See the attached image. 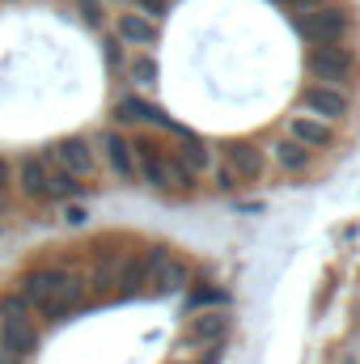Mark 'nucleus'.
<instances>
[{
	"label": "nucleus",
	"instance_id": "f257e3e1",
	"mask_svg": "<svg viewBox=\"0 0 360 364\" xmlns=\"http://www.w3.org/2000/svg\"><path fill=\"white\" fill-rule=\"evenodd\" d=\"M0 348L21 356V360L38 348V331L30 322V301L21 292H4L0 296Z\"/></svg>",
	"mask_w": 360,
	"mask_h": 364
},
{
	"label": "nucleus",
	"instance_id": "f03ea898",
	"mask_svg": "<svg viewBox=\"0 0 360 364\" xmlns=\"http://www.w3.org/2000/svg\"><path fill=\"white\" fill-rule=\"evenodd\" d=\"M305 68L322 85H348L356 77V55H352V47H344V38L339 43H314Z\"/></svg>",
	"mask_w": 360,
	"mask_h": 364
},
{
	"label": "nucleus",
	"instance_id": "7ed1b4c3",
	"mask_svg": "<svg viewBox=\"0 0 360 364\" xmlns=\"http://www.w3.org/2000/svg\"><path fill=\"white\" fill-rule=\"evenodd\" d=\"M348 9L344 4H314L297 17V30L305 43H339L348 34Z\"/></svg>",
	"mask_w": 360,
	"mask_h": 364
},
{
	"label": "nucleus",
	"instance_id": "20e7f679",
	"mask_svg": "<svg viewBox=\"0 0 360 364\" xmlns=\"http://www.w3.org/2000/svg\"><path fill=\"white\" fill-rule=\"evenodd\" d=\"M301 110H309V114L335 123V119L348 114V93L339 90V85H322V81H318V85H305V90H301Z\"/></svg>",
	"mask_w": 360,
	"mask_h": 364
},
{
	"label": "nucleus",
	"instance_id": "39448f33",
	"mask_svg": "<svg viewBox=\"0 0 360 364\" xmlns=\"http://www.w3.org/2000/svg\"><path fill=\"white\" fill-rule=\"evenodd\" d=\"M47 161H55V166H64L73 178H93V170H97V161H93V149L85 140H60L55 144V153H47Z\"/></svg>",
	"mask_w": 360,
	"mask_h": 364
},
{
	"label": "nucleus",
	"instance_id": "423d86ee",
	"mask_svg": "<svg viewBox=\"0 0 360 364\" xmlns=\"http://www.w3.org/2000/svg\"><path fill=\"white\" fill-rule=\"evenodd\" d=\"M115 119H119V123H153V127L174 132V136L186 132V127H179L166 110H157V106H149V102H140V97H123V102L115 106Z\"/></svg>",
	"mask_w": 360,
	"mask_h": 364
},
{
	"label": "nucleus",
	"instance_id": "0eeeda50",
	"mask_svg": "<svg viewBox=\"0 0 360 364\" xmlns=\"http://www.w3.org/2000/svg\"><path fill=\"white\" fill-rule=\"evenodd\" d=\"M288 136H292V140H301L305 149H331V144H335V127H331L327 119L309 114V110L288 119Z\"/></svg>",
	"mask_w": 360,
	"mask_h": 364
},
{
	"label": "nucleus",
	"instance_id": "6e6552de",
	"mask_svg": "<svg viewBox=\"0 0 360 364\" xmlns=\"http://www.w3.org/2000/svg\"><path fill=\"white\" fill-rule=\"evenodd\" d=\"M81 296H85V284H81V275H64V284L38 305V314L47 318V322H60V318H68L77 305H81Z\"/></svg>",
	"mask_w": 360,
	"mask_h": 364
},
{
	"label": "nucleus",
	"instance_id": "1a4fd4ad",
	"mask_svg": "<svg viewBox=\"0 0 360 364\" xmlns=\"http://www.w3.org/2000/svg\"><path fill=\"white\" fill-rule=\"evenodd\" d=\"M225 166L246 182L259 178V174H263V149L250 144V140H229V144H225Z\"/></svg>",
	"mask_w": 360,
	"mask_h": 364
},
{
	"label": "nucleus",
	"instance_id": "9d476101",
	"mask_svg": "<svg viewBox=\"0 0 360 364\" xmlns=\"http://www.w3.org/2000/svg\"><path fill=\"white\" fill-rule=\"evenodd\" d=\"M229 326H233V318H229L225 309H203V314L191 318L186 339H191V343H221V339L229 335Z\"/></svg>",
	"mask_w": 360,
	"mask_h": 364
},
{
	"label": "nucleus",
	"instance_id": "9b49d317",
	"mask_svg": "<svg viewBox=\"0 0 360 364\" xmlns=\"http://www.w3.org/2000/svg\"><path fill=\"white\" fill-rule=\"evenodd\" d=\"M64 275H68V272H55V267H30L17 284H21V296H26L30 305H43V301L64 284Z\"/></svg>",
	"mask_w": 360,
	"mask_h": 364
},
{
	"label": "nucleus",
	"instance_id": "f8f14e48",
	"mask_svg": "<svg viewBox=\"0 0 360 364\" xmlns=\"http://www.w3.org/2000/svg\"><path fill=\"white\" fill-rule=\"evenodd\" d=\"M102 149H106V161L115 166V174H119V178L136 182V153H132V140H123L119 132H106Z\"/></svg>",
	"mask_w": 360,
	"mask_h": 364
},
{
	"label": "nucleus",
	"instance_id": "ddd939ff",
	"mask_svg": "<svg viewBox=\"0 0 360 364\" xmlns=\"http://www.w3.org/2000/svg\"><path fill=\"white\" fill-rule=\"evenodd\" d=\"M115 30H119V38L132 43V47H153V43H157V21L144 17V13H123Z\"/></svg>",
	"mask_w": 360,
	"mask_h": 364
},
{
	"label": "nucleus",
	"instance_id": "4468645a",
	"mask_svg": "<svg viewBox=\"0 0 360 364\" xmlns=\"http://www.w3.org/2000/svg\"><path fill=\"white\" fill-rule=\"evenodd\" d=\"M17 186L26 199H47V161L43 157H21L17 166Z\"/></svg>",
	"mask_w": 360,
	"mask_h": 364
},
{
	"label": "nucleus",
	"instance_id": "2eb2a0df",
	"mask_svg": "<svg viewBox=\"0 0 360 364\" xmlns=\"http://www.w3.org/2000/svg\"><path fill=\"white\" fill-rule=\"evenodd\" d=\"M186 279H191V267H186L182 259H174V255H170V259H166L157 272L149 275V284H153V292H157V296H170V292H179Z\"/></svg>",
	"mask_w": 360,
	"mask_h": 364
},
{
	"label": "nucleus",
	"instance_id": "dca6fc26",
	"mask_svg": "<svg viewBox=\"0 0 360 364\" xmlns=\"http://www.w3.org/2000/svg\"><path fill=\"white\" fill-rule=\"evenodd\" d=\"M271 149H275V161H280L288 174H297V170L309 166V149H305L301 140H292V136H288V140H275Z\"/></svg>",
	"mask_w": 360,
	"mask_h": 364
},
{
	"label": "nucleus",
	"instance_id": "f3484780",
	"mask_svg": "<svg viewBox=\"0 0 360 364\" xmlns=\"http://www.w3.org/2000/svg\"><path fill=\"white\" fill-rule=\"evenodd\" d=\"M47 161V157H43ZM81 191V182L73 178L64 166H55V161H47V199H73Z\"/></svg>",
	"mask_w": 360,
	"mask_h": 364
},
{
	"label": "nucleus",
	"instance_id": "a211bd4d",
	"mask_svg": "<svg viewBox=\"0 0 360 364\" xmlns=\"http://www.w3.org/2000/svg\"><path fill=\"white\" fill-rule=\"evenodd\" d=\"M179 140H182L179 157H182V161H186V166H191V170H195V174H199V170H208V166H212V153H208V144H203V140H199V136H191V132H182Z\"/></svg>",
	"mask_w": 360,
	"mask_h": 364
},
{
	"label": "nucleus",
	"instance_id": "6ab92c4d",
	"mask_svg": "<svg viewBox=\"0 0 360 364\" xmlns=\"http://www.w3.org/2000/svg\"><path fill=\"white\" fill-rule=\"evenodd\" d=\"M166 178H170V191H191L195 186V170L182 161L179 153H166Z\"/></svg>",
	"mask_w": 360,
	"mask_h": 364
},
{
	"label": "nucleus",
	"instance_id": "aec40b11",
	"mask_svg": "<svg viewBox=\"0 0 360 364\" xmlns=\"http://www.w3.org/2000/svg\"><path fill=\"white\" fill-rule=\"evenodd\" d=\"M132 81H136V85H153V81H157V64H153L149 55L132 60Z\"/></svg>",
	"mask_w": 360,
	"mask_h": 364
},
{
	"label": "nucleus",
	"instance_id": "412c9836",
	"mask_svg": "<svg viewBox=\"0 0 360 364\" xmlns=\"http://www.w3.org/2000/svg\"><path fill=\"white\" fill-rule=\"evenodd\" d=\"M203 305H225V292L221 288H195L191 292V309H203Z\"/></svg>",
	"mask_w": 360,
	"mask_h": 364
},
{
	"label": "nucleus",
	"instance_id": "4be33fe9",
	"mask_svg": "<svg viewBox=\"0 0 360 364\" xmlns=\"http://www.w3.org/2000/svg\"><path fill=\"white\" fill-rule=\"evenodd\" d=\"M64 220L77 229V225H85V220H90V212H85V208H77V203H68V208H64Z\"/></svg>",
	"mask_w": 360,
	"mask_h": 364
},
{
	"label": "nucleus",
	"instance_id": "5701e85b",
	"mask_svg": "<svg viewBox=\"0 0 360 364\" xmlns=\"http://www.w3.org/2000/svg\"><path fill=\"white\" fill-rule=\"evenodd\" d=\"M81 13H85L90 26H102V4L97 0H81Z\"/></svg>",
	"mask_w": 360,
	"mask_h": 364
},
{
	"label": "nucleus",
	"instance_id": "b1692460",
	"mask_svg": "<svg viewBox=\"0 0 360 364\" xmlns=\"http://www.w3.org/2000/svg\"><path fill=\"white\" fill-rule=\"evenodd\" d=\"M238 174H233V170H229V166H225V170H216V186H221V191H233V186H238Z\"/></svg>",
	"mask_w": 360,
	"mask_h": 364
},
{
	"label": "nucleus",
	"instance_id": "393cba45",
	"mask_svg": "<svg viewBox=\"0 0 360 364\" xmlns=\"http://www.w3.org/2000/svg\"><path fill=\"white\" fill-rule=\"evenodd\" d=\"M136 4H140V9H144V17H153V21L166 13V0H136Z\"/></svg>",
	"mask_w": 360,
	"mask_h": 364
},
{
	"label": "nucleus",
	"instance_id": "a878e982",
	"mask_svg": "<svg viewBox=\"0 0 360 364\" xmlns=\"http://www.w3.org/2000/svg\"><path fill=\"white\" fill-rule=\"evenodd\" d=\"M275 4H284V9H292V13H305V9H314V4H327V0H275Z\"/></svg>",
	"mask_w": 360,
	"mask_h": 364
},
{
	"label": "nucleus",
	"instance_id": "bb28decb",
	"mask_svg": "<svg viewBox=\"0 0 360 364\" xmlns=\"http://www.w3.org/2000/svg\"><path fill=\"white\" fill-rule=\"evenodd\" d=\"M106 60H110V68H115V64H123V51H119V43H115V38H106Z\"/></svg>",
	"mask_w": 360,
	"mask_h": 364
},
{
	"label": "nucleus",
	"instance_id": "cd10ccee",
	"mask_svg": "<svg viewBox=\"0 0 360 364\" xmlns=\"http://www.w3.org/2000/svg\"><path fill=\"white\" fill-rule=\"evenodd\" d=\"M4 186H13V170H9V161L0 157V191H4Z\"/></svg>",
	"mask_w": 360,
	"mask_h": 364
},
{
	"label": "nucleus",
	"instance_id": "c85d7f7f",
	"mask_svg": "<svg viewBox=\"0 0 360 364\" xmlns=\"http://www.w3.org/2000/svg\"><path fill=\"white\" fill-rule=\"evenodd\" d=\"M0 364H21V356H13V352H4V348H0Z\"/></svg>",
	"mask_w": 360,
	"mask_h": 364
}]
</instances>
